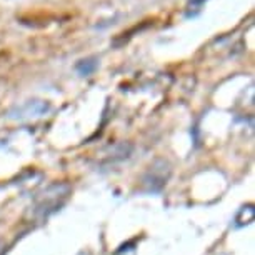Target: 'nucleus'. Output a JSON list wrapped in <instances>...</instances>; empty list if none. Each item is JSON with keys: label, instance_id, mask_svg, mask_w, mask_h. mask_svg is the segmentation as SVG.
I'll return each mask as SVG.
<instances>
[{"label": "nucleus", "instance_id": "1", "mask_svg": "<svg viewBox=\"0 0 255 255\" xmlns=\"http://www.w3.org/2000/svg\"><path fill=\"white\" fill-rule=\"evenodd\" d=\"M254 215H255V210H254V205H245L240 209V212L235 217V227H244V225L250 224L254 220Z\"/></svg>", "mask_w": 255, "mask_h": 255}]
</instances>
